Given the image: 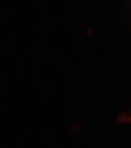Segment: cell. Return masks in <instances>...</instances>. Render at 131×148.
<instances>
[{
  "label": "cell",
  "mask_w": 131,
  "mask_h": 148,
  "mask_svg": "<svg viewBox=\"0 0 131 148\" xmlns=\"http://www.w3.org/2000/svg\"><path fill=\"white\" fill-rule=\"evenodd\" d=\"M119 123H131V113L129 114H124L118 119Z\"/></svg>",
  "instance_id": "1"
}]
</instances>
